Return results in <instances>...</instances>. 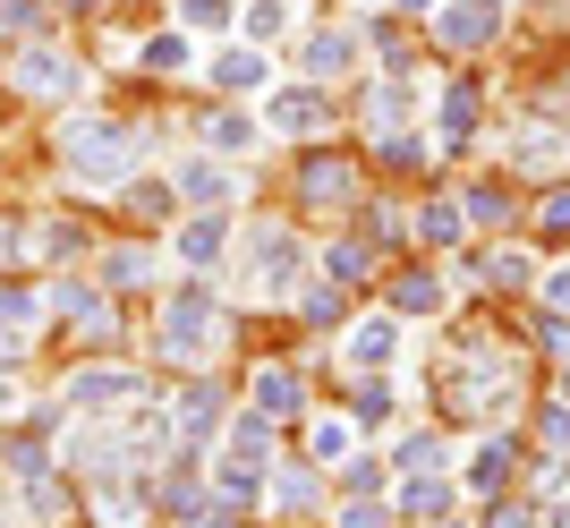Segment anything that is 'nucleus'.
Listing matches in <instances>:
<instances>
[{
    "instance_id": "17",
    "label": "nucleus",
    "mask_w": 570,
    "mask_h": 528,
    "mask_svg": "<svg viewBox=\"0 0 570 528\" xmlns=\"http://www.w3.org/2000/svg\"><path fill=\"white\" fill-rule=\"evenodd\" d=\"M179 188H188V196H205V205H222V196H230V179H222L214 163H188V170H179Z\"/></svg>"
},
{
    "instance_id": "11",
    "label": "nucleus",
    "mask_w": 570,
    "mask_h": 528,
    "mask_svg": "<svg viewBox=\"0 0 570 528\" xmlns=\"http://www.w3.org/2000/svg\"><path fill=\"white\" fill-rule=\"evenodd\" d=\"M179 256H188V264H214V256H222V222H214V214L188 222V231H179Z\"/></svg>"
},
{
    "instance_id": "25",
    "label": "nucleus",
    "mask_w": 570,
    "mask_h": 528,
    "mask_svg": "<svg viewBox=\"0 0 570 528\" xmlns=\"http://www.w3.org/2000/svg\"><path fill=\"white\" fill-rule=\"evenodd\" d=\"M196 528H230V503H222V511H205V520H196Z\"/></svg>"
},
{
    "instance_id": "7",
    "label": "nucleus",
    "mask_w": 570,
    "mask_h": 528,
    "mask_svg": "<svg viewBox=\"0 0 570 528\" xmlns=\"http://www.w3.org/2000/svg\"><path fill=\"white\" fill-rule=\"evenodd\" d=\"M392 350H401V333H392L383 315H375V324H357V333H350V359H357V366H392Z\"/></svg>"
},
{
    "instance_id": "14",
    "label": "nucleus",
    "mask_w": 570,
    "mask_h": 528,
    "mask_svg": "<svg viewBox=\"0 0 570 528\" xmlns=\"http://www.w3.org/2000/svg\"><path fill=\"white\" fill-rule=\"evenodd\" d=\"M145 69H154V77H179V69H188V43H179V35H154V43H145Z\"/></svg>"
},
{
    "instance_id": "28",
    "label": "nucleus",
    "mask_w": 570,
    "mask_h": 528,
    "mask_svg": "<svg viewBox=\"0 0 570 528\" xmlns=\"http://www.w3.org/2000/svg\"><path fill=\"white\" fill-rule=\"evenodd\" d=\"M434 528H452V520H434Z\"/></svg>"
},
{
    "instance_id": "2",
    "label": "nucleus",
    "mask_w": 570,
    "mask_h": 528,
    "mask_svg": "<svg viewBox=\"0 0 570 528\" xmlns=\"http://www.w3.org/2000/svg\"><path fill=\"white\" fill-rule=\"evenodd\" d=\"M69 163H77V179H119L128 137H119V128H77V137H69Z\"/></svg>"
},
{
    "instance_id": "12",
    "label": "nucleus",
    "mask_w": 570,
    "mask_h": 528,
    "mask_svg": "<svg viewBox=\"0 0 570 528\" xmlns=\"http://www.w3.org/2000/svg\"><path fill=\"white\" fill-rule=\"evenodd\" d=\"M392 307H443V282H434V273H401V282H392Z\"/></svg>"
},
{
    "instance_id": "6",
    "label": "nucleus",
    "mask_w": 570,
    "mask_h": 528,
    "mask_svg": "<svg viewBox=\"0 0 570 528\" xmlns=\"http://www.w3.org/2000/svg\"><path fill=\"white\" fill-rule=\"evenodd\" d=\"M298 188H315V196H350V188H357V170L341 163V154H315V163L298 170Z\"/></svg>"
},
{
    "instance_id": "3",
    "label": "nucleus",
    "mask_w": 570,
    "mask_h": 528,
    "mask_svg": "<svg viewBox=\"0 0 570 528\" xmlns=\"http://www.w3.org/2000/svg\"><path fill=\"white\" fill-rule=\"evenodd\" d=\"M18 86H26V95H69L77 69L60 60V51H26V60H18Z\"/></svg>"
},
{
    "instance_id": "27",
    "label": "nucleus",
    "mask_w": 570,
    "mask_h": 528,
    "mask_svg": "<svg viewBox=\"0 0 570 528\" xmlns=\"http://www.w3.org/2000/svg\"><path fill=\"white\" fill-rule=\"evenodd\" d=\"M409 9H426V0H409Z\"/></svg>"
},
{
    "instance_id": "24",
    "label": "nucleus",
    "mask_w": 570,
    "mask_h": 528,
    "mask_svg": "<svg viewBox=\"0 0 570 528\" xmlns=\"http://www.w3.org/2000/svg\"><path fill=\"white\" fill-rule=\"evenodd\" d=\"M553 307H570V264H562V273H553Z\"/></svg>"
},
{
    "instance_id": "15",
    "label": "nucleus",
    "mask_w": 570,
    "mask_h": 528,
    "mask_svg": "<svg viewBox=\"0 0 570 528\" xmlns=\"http://www.w3.org/2000/svg\"><path fill=\"white\" fill-rule=\"evenodd\" d=\"M401 503L417 511V520H443V511H452V486H434V478H417V486H409V495H401Z\"/></svg>"
},
{
    "instance_id": "21",
    "label": "nucleus",
    "mask_w": 570,
    "mask_h": 528,
    "mask_svg": "<svg viewBox=\"0 0 570 528\" xmlns=\"http://www.w3.org/2000/svg\"><path fill=\"white\" fill-rule=\"evenodd\" d=\"M0 18H9V26H26V18H35V26H43V0H0Z\"/></svg>"
},
{
    "instance_id": "20",
    "label": "nucleus",
    "mask_w": 570,
    "mask_h": 528,
    "mask_svg": "<svg viewBox=\"0 0 570 528\" xmlns=\"http://www.w3.org/2000/svg\"><path fill=\"white\" fill-rule=\"evenodd\" d=\"M102 273H111V282H145V256H137V247H119V256L102 264Z\"/></svg>"
},
{
    "instance_id": "13",
    "label": "nucleus",
    "mask_w": 570,
    "mask_h": 528,
    "mask_svg": "<svg viewBox=\"0 0 570 528\" xmlns=\"http://www.w3.org/2000/svg\"><path fill=\"white\" fill-rule=\"evenodd\" d=\"M205 137H214L222 154H247V145H256V120H247V111H222V120L205 128Z\"/></svg>"
},
{
    "instance_id": "10",
    "label": "nucleus",
    "mask_w": 570,
    "mask_h": 528,
    "mask_svg": "<svg viewBox=\"0 0 570 528\" xmlns=\"http://www.w3.org/2000/svg\"><path fill=\"white\" fill-rule=\"evenodd\" d=\"M256 409H264V418H289V409H298V384H289L282 366H264V375H256Z\"/></svg>"
},
{
    "instance_id": "19",
    "label": "nucleus",
    "mask_w": 570,
    "mask_h": 528,
    "mask_svg": "<svg viewBox=\"0 0 570 528\" xmlns=\"http://www.w3.org/2000/svg\"><path fill=\"white\" fill-rule=\"evenodd\" d=\"M357 418H366V427H383V418H392V384H366V392H357Z\"/></svg>"
},
{
    "instance_id": "26",
    "label": "nucleus",
    "mask_w": 570,
    "mask_h": 528,
    "mask_svg": "<svg viewBox=\"0 0 570 528\" xmlns=\"http://www.w3.org/2000/svg\"><path fill=\"white\" fill-rule=\"evenodd\" d=\"M0 409H9V384H0Z\"/></svg>"
},
{
    "instance_id": "22",
    "label": "nucleus",
    "mask_w": 570,
    "mask_h": 528,
    "mask_svg": "<svg viewBox=\"0 0 570 528\" xmlns=\"http://www.w3.org/2000/svg\"><path fill=\"white\" fill-rule=\"evenodd\" d=\"M188 26H222V0H188Z\"/></svg>"
},
{
    "instance_id": "4",
    "label": "nucleus",
    "mask_w": 570,
    "mask_h": 528,
    "mask_svg": "<svg viewBox=\"0 0 570 528\" xmlns=\"http://www.w3.org/2000/svg\"><path fill=\"white\" fill-rule=\"evenodd\" d=\"M494 0H460V9H443V43H485L494 35Z\"/></svg>"
},
{
    "instance_id": "8",
    "label": "nucleus",
    "mask_w": 570,
    "mask_h": 528,
    "mask_svg": "<svg viewBox=\"0 0 570 528\" xmlns=\"http://www.w3.org/2000/svg\"><path fill=\"white\" fill-rule=\"evenodd\" d=\"M69 401H77V409H95V401H128V375H119V366H86V375L69 384Z\"/></svg>"
},
{
    "instance_id": "5",
    "label": "nucleus",
    "mask_w": 570,
    "mask_h": 528,
    "mask_svg": "<svg viewBox=\"0 0 570 528\" xmlns=\"http://www.w3.org/2000/svg\"><path fill=\"white\" fill-rule=\"evenodd\" d=\"M214 86H230V95H247V86H264V51L256 43H230L214 60Z\"/></svg>"
},
{
    "instance_id": "23",
    "label": "nucleus",
    "mask_w": 570,
    "mask_h": 528,
    "mask_svg": "<svg viewBox=\"0 0 570 528\" xmlns=\"http://www.w3.org/2000/svg\"><path fill=\"white\" fill-rule=\"evenodd\" d=\"M341 528H383V511H366V503H350V511H341Z\"/></svg>"
},
{
    "instance_id": "1",
    "label": "nucleus",
    "mask_w": 570,
    "mask_h": 528,
    "mask_svg": "<svg viewBox=\"0 0 570 528\" xmlns=\"http://www.w3.org/2000/svg\"><path fill=\"white\" fill-rule=\"evenodd\" d=\"M205 341H214V299H205V290H179V299H170V307H163V350H179V359H196Z\"/></svg>"
},
{
    "instance_id": "16",
    "label": "nucleus",
    "mask_w": 570,
    "mask_h": 528,
    "mask_svg": "<svg viewBox=\"0 0 570 528\" xmlns=\"http://www.w3.org/2000/svg\"><path fill=\"white\" fill-rule=\"evenodd\" d=\"M469 486H485V495H494V486H511V443H485V452H476V478Z\"/></svg>"
},
{
    "instance_id": "18",
    "label": "nucleus",
    "mask_w": 570,
    "mask_h": 528,
    "mask_svg": "<svg viewBox=\"0 0 570 528\" xmlns=\"http://www.w3.org/2000/svg\"><path fill=\"white\" fill-rule=\"evenodd\" d=\"M341 60H350V35H315L307 43V69H341Z\"/></svg>"
},
{
    "instance_id": "9",
    "label": "nucleus",
    "mask_w": 570,
    "mask_h": 528,
    "mask_svg": "<svg viewBox=\"0 0 570 528\" xmlns=\"http://www.w3.org/2000/svg\"><path fill=\"white\" fill-rule=\"evenodd\" d=\"M324 120V102L307 95V86H289V95H273V128H315Z\"/></svg>"
}]
</instances>
